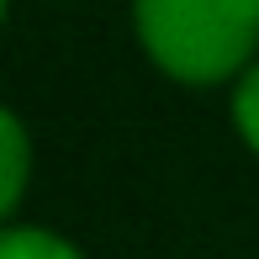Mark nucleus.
I'll use <instances>...</instances> for the list:
<instances>
[{"instance_id": "f257e3e1", "label": "nucleus", "mask_w": 259, "mask_h": 259, "mask_svg": "<svg viewBox=\"0 0 259 259\" xmlns=\"http://www.w3.org/2000/svg\"><path fill=\"white\" fill-rule=\"evenodd\" d=\"M133 37L185 90L233 85L259 58V0H133Z\"/></svg>"}, {"instance_id": "f03ea898", "label": "nucleus", "mask_w": 259, "mask_h": 259, "mask_svg": "<svg viewBox=\"0 0 259 259\" xmlns=\"http://www.w3.org/2000/svg\"><path fill=\"white\" fill-rule=\"evenodd\" d=\"M0 154H6V180H0V217H16L21 201H27V180H32V138L27 122L16 111L0 116Z\"/></svg>"}, {"instance_id": "7ed1b4c3", "label": "nucleus", "mask_w": 259, "mask_h": 259, "mask_svg": "<svg viewBox=\"0 0 259 259\" xmlns=\"http://www.w3.org/2000/svg\"><path fill=\"white\" fill-rule=\"evenodd\" d=\"M0 259H85V249L74 238H64L58 228L11 217L6 233H0Z\"/></svg>"}, {"instance_id": "20e7f679", "label": "nucleus", "mask_w": 259, "mask_h": 259, "mask_svg": "<svg viewBox=\"0 0 259 259\" xmlns=\"http://www.w3.org/2000/svg\"><path fill=\"white\" fill-rule=\"evenodd\" d=\"M228 122L238 133V143L259 159V58L228 85Z\"/></svg>"}]
</instances>
